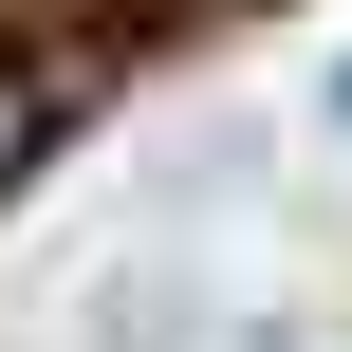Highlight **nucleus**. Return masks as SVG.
I'll list each match as a JSON object with an SVG mask.
<instances>
[{
  "label": "nucleus",
  "mask_w": 352,
  "mask_h": 352,
  "mask_svg": "<svg viewBox=\"0 0 352 352\" xmlns=\"http://www.w3.org/2000/svg\"><path fill=\"white\" fill-rule=\"evenodd\" d=\"M19 148H37V93H19V74H0V167H19Z\"/></svg>",
  "instance_id": "1"
}]
</instances>
